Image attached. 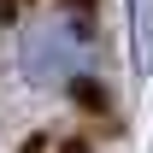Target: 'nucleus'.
Here are the masks:
<instances>
[{
  "mask_svg": "<svg viewBox=\"0 0 153 153\" xmlns=\"http://www.w3.org/2000/svg\"><path fill=\"white\" fill-rule=\"evenodd\" d=\"M94 65H100V41L76 6H47L12 36V76L30 94H65L88 82Z\"/></svg>",
  "mask_w": 153,
  "mask_h": 153,
  "instance_id": "f257e3e1",
  "label": "nucleus"
},
{
  "mask_svg": "<svg viewBox=\"0 0 153 153\" xmlns=\"http://www.w3.org/2000/svg\"><path fill=\"white\" fill-rule=\"evenodd\" d=\"M130 36H135V71H153V0H130Z\"/></svg>",
  "mask_w": 153,
  "mask_h": 153,
  "instance_id": "f03ea898",
  "label": "nucleus"
}]
</instances>
